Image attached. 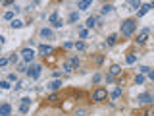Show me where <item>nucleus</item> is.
Returning <instances> with one entry per match:
<instances>
[{
  "label": "nucleus",
  "mask_w": 154,
  "mask_h": 116,
  "mask_svg": "<svg viewBox=\"0 0 154 116\" xmlns=\"http://www.w3.org/2000/svg\"><path fill=\"white\" fill-rule=\"evenodd\" d=\"M137 101H139V103H145V104H148V103H152V101H154V97H152V93H141Z\"/></svg>",
  "instance_id": "5"
},
{
  "label": "nucleus",
  "mask_w": 154,
  "mask_h": 116,
  "mask_svg": "<svg viewBox=\"0 0 154 116\" xmlns=\"http://www.w3.org/2000/svg\"><path fill=\"white\" fill-rule=\"evenodd\" d=\"M62 25H64V21H62V19H58V21H56L52 27H54V29H58V27H62Z\"/></svg>",
  "instance_id": "38"
},
{
  "label": "nucleus",
  "mask_w": 154,
  "mask_h": 116,
  "mask_svg": "<svg viewBox=\"0 0 154 116\" xmlns=\"http://www.w3.org/2000/svg\"><path fill=\"white\" fill-rule=\"evenodd\" d=\"M60 87H62V79H54V81L48 83V89H50V91H58Z\"/></svg>",
  "instance_id": "11"
},
{
  "label": "nucleus",
  "mask_w": 154,
  "mask_h": 116,
  "mask_svg": "<svg viewBox=\"0 0 154 116\" xmlns=\"http://www.w3.org/2000/svg\"><path fill=\"white\" fill-rule=\"evenodd\" d=\"M0 87H2V89H10L12 85H10V81H8V79H4V81H0Z\"/></svg>",
  "instance_id": "26"
},
{
  "label": "nucleus",
  "mask_w": 154,
  "mask_h": 116,
  "mask_svg": "<svg viewBox=\"0 0 154 116\" xmlns=\"http://www.w3.org/2000/svg\"><path fill=\"white\" fill-rule=\"evenodd\" d=\"M150 8H154V2H150Z\"/></svg>",
  "instance_id": "44"
},
{
  "label": "nucleus",
  "mask_w": 154,
  "mask_h": 116,
  "mask_svg": "<svg viewBox=\"0 0 154 116\" xmlns=\"http://www.w3.org/2000/svg\"><path fill=\"white\" fill-rule=\"evenodd\" d=\"M148 10H150V4H143L141 10H139V18H143V16H145V14H147Z\"/></svg>",
  "instance_id": "15"
},
{
  "label": "nucleus",
  "mask_w": 154,
  "mask_h": 116,
  "mask_svg": "<svg viewBox=\"0 0 154 116\" xmlns=\"http://www.w3.org/2000/svg\"><path fill=\"white\" fill-rule=\"evenodd\" d=\"M8 81H16V74H10L8 76Z\"/></svg>",
  "instance_id": "42"
},
{
  "label": "nucleus",
  "mask_w": 154,
  "mask_h": 116,
  "mask_svg": "<svg viewBox=\"0 0 154 116\" xmlns=\"http://www.w3.org/2000/svg\"><path fill=\"white\" fill-rule=\"evenodd\" d=\"M27 70H29V66L27 64H19L18 66V72H27Z\"/></svg>",
  "instance_id": "33"
},
{
  "label": "nucleus",
  "mask_w": 154,
  "mask_h": 116,
  "mask_svg": "<svg viewBox=\"0 0 154 116\" xmlns=\"http://www.w3.org/2000/svg\"><path fill=\"white\" fill-rule=\"evenodd\" d=\"M58 19H60V14H58V12H52V14H50V18H48V21H50L52 25H54Z\"/></svg>",
  "instance_id": "16"
},
{
  "label": "nucleus",
  "mask_w": 154,
  "mask_h": 116,
  "mask_svg": "<svg viewBox=\"0 0 154 116\" xmlns=\"http://www.w3.org/2000/svg\"><path fill=\"white\" fill-rule=\"evenodd\" d=\"M148 77H150V79L154 81V70H150V72H148Z\"/></svg>",
  "instance_id": "43"
},
{
  "label": "nucleus",
  "mask_w": 154,
  "mask_h": 116,
  "mask_svg": "<svg viewBox=\"0 0 154 116\" xmlns=\"http://www.w3.org/2000/svg\"><path fill=\"white\" fill-rule=\"evenodd\" d=\"M14 16H16V12H14V10H10V12L4 14V19H8V21H14V19H16Z\"/></svg>",
  "instance_id": "20"
},
{
  "label": "nucleus",
  "mask_w": 154,
  "mask_h": 116,
  "mask_svg": "<svg viewBox=\"0 0 154 116\" xmlns=\"http://www.w3.org/2000/svg\"><path fill=\"white\" fill-rule=\"evenodd\" d=\"M116 39H118L116 35H110L108 41H106V45H108V46H114V45H116Z\"/></svg>",
  "instance_id": "23"
},
{
  "label": "nucleus",
  "mask_w": 154,
  "mask_h": 116,
  "mask_svg": "<svg viewBox=\"0 0 154 116\" xmlns=\"http://www.w3.org/2000/svg\"><path fill=\"white\" fill-rule=\"evenodd\" d=\"M122 95H123V89H122V85H116V87H114V91H112V95H110V97H112L114 101H118V99H120Z\"/></svg>",
  "instance_id": "9"
},
{
  "label": "nucleus",
  "mask_w": 154,
  "mask_h": 116,
  "mask_svg": "<svg viewBox=\"0 0 154 116\" xmlns=\"http://www.w3.org/2000/svg\"><path fill=\"white\" fill-rule=\"evenodd\" d=\"M129 4H131V8H133V10H139V8L143 6L141 2H137V0H133V2H129Z\"/></svg>",
  "instance_id": "28"
},
{
  "label": "nucleus",
  "mask_w": 154,
  "mask_h": 116,
  "mask_svg": "<svg viewBox=\"0 0 154 116\" xmlns=\"http://www.w3.org/2000/svg\"><path fill=\"white\" fill-rule=\"evenodd\" d=\"M50 52H54V46H50V45H38V54H41V56H46V54H50Z\"/></svg>",
  "instance_id": "6"
},
{
  "label": "nucleus",
  "mask_w": 154,
  "mask_h": 116,
  "mask_svg": "<svg viewBox=\"0 0 154 116\" xmlns=\"http://www.w3.org/2000/svg\"><path fill=\"white\" fill-rule=\"evenodd\" d=\"M43 74V66L41 64H31L29 66V70H27V76L31 77V79H38Z\"/></svg>",
  "instance_id": "2"
},
{
  "label": "nucleus",
  "mask_w": 154,
  "mask_h": 116,
  "mask_svg": "<svg viewBox=\"0 0 154 116\" xmlns=\"http://www.w3.org/2000/svg\"><path fill=\"white\" fill-rule=\"evenodd\" d=\"M104 99H108V91L106 89H95V93H93V101L100 103V101H104Z\"/></svg>",
  "instance_id": "4"
},
{
  "label": "nucleus",
  "mask_w": 154,
  "mask_h": 116,
  "mask_svg": "<svg viewBox=\"0 0 154 116\" xmlns=\"http://www.w3.org/2000/svg\"><path fill=\"white\" fill-rule=\"evenodd\" d=\"M70 62H71V66H73L75 70L79 68V64H81V62H79V58H77V56H71V58H70Z\"/></svg>",
  "instance_id": "21"
},
{
  "label": "nucleus",
  "mask_w": 154,
  "mask_h": 116,
  "mask_svg": "<svg viewBox=\"0 0 154 116\" xmlns=\"http://www.w3.org/2000/svg\"><path fill=\"white\" fill-rule=\"evenodd\" d=\"M98 81H100V74H98V72H96L95 76H93V83H98Z\"/></svg>",
  "instance_id": "35"
},
{
  "label": "nucleus",
  "mask_w": 154,
  "mask_h": 116,
  "mask_svg": "<svg viewBox=\"0 0 154 116\" xmlns=\"http://www.w3.org/2000/svg\"><path fill=\"white\" fill-rule=\"evenodd\" d=\"M12 114V104L10 103H4L0 106V116H10Z\"/></svg>",
  "instance_id": "8"
},
{
  "label": "nucleus",
  "mask_w": 154,
  "mask_h": 116,
  "mask_svg": "<svg viewBox=\"0 0 154 116\" xmlns=\"http://www.w3.org/2000/svg\"><path fill=\"white\" fill-rule=\"evenodd\" d=\"M147 39H148V29H143V31L139 33V37H137V43H139V45H143Z\"/></svg>",
  "instance_id": "10"
},
{
  "label": "nucleus",
  "mask_w": 154,
  "mask_h": 116,
  "mask_svg": "<svg viewBox=\"0 0 154 116\" xmlns=\"http://www.w3.org/2000/svg\"><path fill=\"white\" fill-rule=\"evenodd\" d=\"M108 74H112V76H120V74H122V66L112 64V66H110V72H108Z\"/></svg>",
  "instance_id": "13"
},
{
  "label": "nucleus",
  "mask_w": 154,
  "mask_h": 116,
  "mask_svg": "<svg viewBox=\"0 0 154 116\" xmlns=\"http://www.w3.org/2000/svg\"><path fill=\"white\" fill-rule=\"evenodd\" d=\"M4 6H16V2H12V0H6V2H4Z\"/></svg>",
  "instance_id": "41"
},
{
  "label": "nucleus",
  "mask_w": 154,
  "mask_h": 116,
  "mask_svg": "<svg viewBox=\"0 0 154 116\" xmlns=\"http://www.w3.org/2000/svg\"><path fill=\"white\" fill-rule=\"evenodd\" d=\"M18 54H12V56H10V62H12V64H18Z\"/></svg>",
  "instance_id": "37"
},
{
  "label": "nucleus",
  "mask_w": 154,
  "mask_h": 116,
  "mask_svg": "<svg viewBox=\"0 0 154 116\" xmlns=\"http://www.w3.org/2000/svg\"><path fill=\"white\" fill-rule=\"evenodd\" d=\"M120 31H122L123 37H131L137 31V21L135 19H123L122 25H120Z\"/></svg>",
  "instance_id": "1"
},
{
  "label": "nucleus",
  "mask_w": 154,
  "mask_h": 116,
  "mask_svg": "<svg viewBox=\"0 0 154 116\" xmlns=\"http://www.w3.org/2000/svg\"><path fill=\"white\" fill-rule=\"evenodd\" d=\"M73 46H75V45H73V43H70V41H68V43H64V48H73Z\"/></svg>",
  "instance_id": "40"
},
{
  "label": "nucleus",
  "mask_w": 154,
  "mask_h": 116,
  "mask_svg": "<svg viewBox=\"0 0 154 116\" xmlns=\"http://www.w3.org/2000/svg\"><path fill=\"white\" fill-rule=\"evenodd\" d=\"M10 25H12L14 29H19V27H23V21H21V19H18V18H16V19H14V21H12V23H10Z\"/></svg>",
  "instance_id": "17"
},
{
  "label": "nucleus",
  "mask_w": 154,
  "mask_h": 116,
  "mask_svg": "<svg viewBox=\"0 0 154 116\" xmlns=\"http://www.w3.org/2000/svg\"><path fill=\"white\" fill-rule=\"evenodd\" d=\"M95 25H96V18H95V16H91V18L87 19V27H89V29H93Z\"/></svg>",
  "instance_id": "18"
},
{
  "label": "nucleus",
  "mask_w": 154,
  "mask_h": 116,
  "mask_svg": "<svg viewBox=\"0 0 154 116\" xmlns=\"http://www.w3.org/2000/svg\"><path fill=\"white\" fill-rule=\"evenodd\" d=\"M19 112H21V114H27V112H29V104H21V106H19Z\"/></svg>",
  "instance_id": "27"
},
{
  "label": "nucleus",
  "mask_w": 154,
  "mask_h": 116,
  "mask_svg": "<svg viewBox=\"0 0 154 116\" xmlns=\"http://www.w3.org/2000/svg\"><path fill=\"white\" fill-rule=\"evenodd\" d=\"M38 35H41V39H54V31H52L50 27L41 29V31H38Z\"/></svg>",
  "instance_id": "7"
},
{
  "label": "nucleus",
  "mask_w": 154,
  "mask_h": 116,
  "mask_svg": "<svg viewBox=\"0 0 154 116\" xmlns=\"http://www.w3.org/2000/svg\"><path fill=\"white\" fill-rule=\"evenodd\" d=\"M8 62H10V58H6V56H2V58H0V66H6Z\"/></svg>",
  "instance_id": "34"
},
{
  "label": "nucleus",
  "mask_w": 154,
  "mask_h": 116,
  "mask_svg": "<svg viewBox=\"0 0 154 116\" xmlns=\"http://www.w3.org/2000/svg\"><path fill=\"white\" fill-rule=\"evenodd\" d=\"M79 37H81V39H87V37H89V31H87V29H81V31H79Z\"/></svg>",
  "instance_id": "32"
},
{
  "label": "nucleus",
  "mask_w": 154,
  "mask_h": 116,
  "mask_svg": "<svg viewBox=\"0 0 154 116\" xmlns=\"http://www.w3.org/2000/svg\"><path fill=\"white\" fill-rule=\"evenodd\" d=\"M91 6H93L91 0H81V2H77V8H79V10H87V8H91Z\"/></svg>",
  "instance_id": "12"
},
{
  "label": "nucleus",
  "mask_w": 154,
  "mask_h": 116,
  "mask_svg": "<svg viewBox=\"0 0 154 116\" xmlns=\"http://www.w3.org/2000/svg\"><path fill=\"white\" fill-rule=\"evenodd\" d=\"M114 12V4H104L102 6V14H110Z\"/></svg>",
  "instance_id": "19"
},
{
  "label": "nucleus",
  "mask_w": 154,
  "mask_h": 116,
  "mask_svg": "<svg viewBox=\"0 0 154 116\" xmlns=\"http://www.w3.org/2000/svg\"><path fill=\"white\" fill-rule=\"evenodd\" d=\"M75 68L71 66V62H64V72H73Z\"/></svg>",
  "instance_id": "25"
},
{
  "label": "nucleus",
  "mask_w": 154,
  "mask_h": 116,
  "mask_svg": "<svg viewBox=\"0 0 154 116\" xmlns=\"http://www.w3.org/2000/svg\"><path fill=\"white\" fill-rule=\"evenodd\" d=\"M145 116H154V106H148V108L145 110Z\"/></svg>",
  "instance_id": "31"
},
{
  "label": "nucleus",
  "mask_w": 154,
  "mask_h": 116,
  "mask_svg": "<svg viewBox=\"0 0 154 116\" xmlns=\"http://www.w3.org/2000/svg\"><path fill=\"white\" fill-rule=\"evenodd\" d=\"M125 60H127V64H135V62H137V54H127Z\"/></svg>",
  "instance_id": "22"
},
{
  "label": "nucleus",
  "mask_w": 154,
  "mask_h": 116,
  "mask_svg": "<svg viewBox=\"0 0 154 116\" xmlns=\"http://www.w3.org/2000/svg\"><path fill=\"white\" fill-rule=\"evenodd\" d=\"M104 79H106V83H112V81H114V76H112V74H106Z\"/></svg>",
  "instance_id": "36"
},
{
  "label": "nucleus",
  "mask_w": 154,
  "mask_h": 116,
  "mask_svg": "<svg viewBox=\"0 0 154 116\" xmlns=\"http://www.w3.org/2000/svg\"><path fill=\"white\" fill-rule=\"evenodd\" d=\"M21 58L25 60V64H33V60H35V50H33V48H23V50H21Z\"/></svg>",
  "instance_id": "3"
},
{
  "label": "nucleus",
  "mask_w": 154,
  "mask_h": 116,
  "mask_svg": "<svg viewBox=\"0 0 154 116\" xmlns=\"http://www.w3.org/2000/svg\"><path fill=\"white\" fill-rule=\"evenodd\" d=\"M21 104H31V99H29V97H23V99H21Z\"/></svg>",
  "instance_id": "39"
},
{
  "label": "nucleus",
  "mask_w": 154,
  "mask_h": 116,
  "mask_svg": "<svg viewBox=\"0 0 154 116\" xmlns=\"http://www.w3.org/2000/svg\"><path fill=\"white\" fill-rule=\"evenodd\" d=\"M75 48H77V50H85V43H83V41H77Z\"/></svg>",
  "instance_id": "29"
},
{
  "label": "nucleus",
  "mask_w": 154,
  "mask_h": 116,
  "mask_svg": "<svg viewBox=\"0 0 154 116\" xmlns=\"http://www.w3.org/2000/svg\"><path fill=\"white\" fill-rule=\"evenodd\" d=\"M68 21H70V23H75V21H79V12H71L70 18H68Z\"/></svg>",
  "instance_id": "14"
},
{
  "label": "nucleus",
  "mask_w": 154,
  "mask_h": 116,
  "mask_svg": "<svg viewBox=\"0 0 154 116\" xmlns=\"http://www.w3.org/2000/svg\"><path fill=\"white\" fill-rule=\"evenodd\" d=\"M148 72H150L148 66H139V74H148Z\"/></svg>",
  "instance_id": "30"
},
{
  "label": "nucleus",
  "mask_w": 154,
  "mask_h": 116,
  "mask_svg": "<svg viewBox=\"0 0 154 116\" xmlns=\"http://www.w3.org/2000/svg\"><path fill=\"white\" fill-rule=\"evenodd\" d=\"M135 83H137V85L145 83V76H143V74H137V77H135Z\"/></svg>",
  "instance_id": "24"
}]
</instances>
